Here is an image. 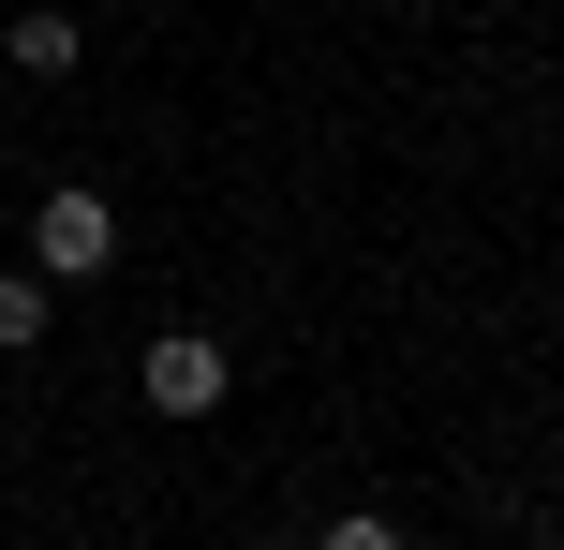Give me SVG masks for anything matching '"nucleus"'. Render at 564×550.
Returning a JSON list of instances; mask_svg holds the SVG:
<instances>
[{
	"label": "nucleus",
	"instance_id": "nucleus-1",
	"mask_svg": "<svg viewBox=\"0 0 564 550\" xmlns=\"http://www.w3.org/2000/svg\"><path fill=\"white\" fill-rule=\"evenodd\" d=\"M30 268H45V283H89V268H119V194L59 179V194L30 208Z\"/></svg>",
	"mask_w": 564,
	"mask_h": 550
},
{
	"label": "nucleus",
	"instance_id": "nucleus-2",
	"mask_svg": "<svg viewBox=\"0 0 564 550\" xmlns=\"http://www.w3.org/2000/svg\"><path fill=\"white\" fill-rule=\"evenodd\" d=\"M224 387H238V357L208 343V327H164V343L134 357V402L149 417H224Z\"/></svg>",
	"mask_w": 564,
	"mask_h": 550
},
{
	"label": "nucleus",
	"instance_id": "nucleus-3",
	"mask_svg": "<svg viewBox=\"0 0 564 550\" xmlns=\"http://www.w3.org/2000/svg\"><path fill=\"white\" fill-rule=\"evenodd\" d=\"M0 60H15V75H75V60H89V30L59 15V0H15V15H0Z\"/></svg>",
	"mask_w": 564,
	"mask_h": 550
},
{
	"label": "nucleus",
	"instance_id": "nucleus-4",
	"mask_svg": "<svg viewBox=\"0 0 564 550\" xmlns=\"http://www.w3.org/2000/svg\"><path fill=\"white\" fill-rule=\"evenodd\" d=\"M45 313H59V298H45V268H30V283H0V357H30V343H45Z\"/></svg>",
	"mask_w": 564,
	"mask_h": 550
},
{
	"label": "nucleus",
	"instance_id": "nucleus-5",
	"mask_svg": "<svg viewBox=\"0 0 564 550\" xmlns=\"http://www.w3.org/2000/svg\"><path fill=\"white\" fill-rule=\"evenodd\" d=\"M312 550H401V521H327Z\"/></svg>",
	"mask_w": 564,
	"mask_h": 550
}]
</instances>
